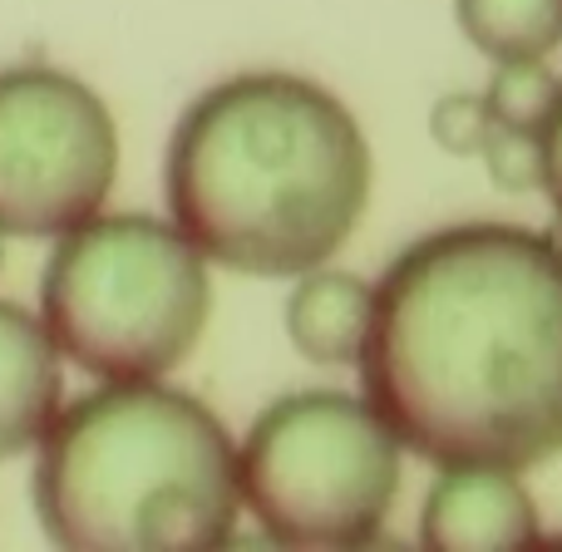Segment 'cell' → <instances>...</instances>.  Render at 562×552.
<instances>
[{
	"label": "cell",
	"mask_w": 562,
	"mask_h": 552,
	"mask_svg": "<svg viewBox=\"0 0 562 552\" xmlns=\"http://www.w3.org/2000/svg\"><path fill=\"white\" fill-rule=\"evenodd\" d=\"M0 267H5V233H0Z\"/></svg>",
	"instance_id": "obj_15"
},
{
	"label": "cell",
	"mask_w": 562,
	"mask_h": 552,
	"mask_svg": "<svg viewBox=\"0 0 562 552\" xmlns=\"http://www.w3.org/2000/svg\"><path fill=\"white\" fill-rule=\"evenodd\" d=\"M479 154H484L494 188H504V193H533V188H543V148H538V134H518V128L494 124Z\"/></svg>",
	"instance_id": "obj_12"
},
{
	"label": "cell",
	"mask_w": 562,
	"mask_h": 552,
	"mask_svg": "<svg viewBox=\"0 0 562 552\" xmlns=\"http://www.w3.org/2000/svg\"><path fill=\"white\" fill-rule=\"evenodd\" d=\"M207 257L144 213H94L55 237L40 320L55 350L94 380H158L207 326Z\"/></svg>",
	"instance_id": "obj_4"
},
{
	"label": "cell",
	"mask_w": 562,
	"mask_h": 552,
	"mask_svg": "<svg viewBox=\"0 0 562 552\" xmlns=\"http://www.w3.org/2000/svg\"><path fill=\"white\" fill-rule=\"evenodd\" d=\"M114 173V114L85 79L49 65L0 69V233H69L104 207Z\"/></svg>",
	"instance_id": "obj_6"
},
{
	"label": "cell",
	"mask_w": 562,
	"mask_h": 552,
	"mask_svg": "<svg viewBox=\"0 0 562 552\" xmlns=\"http://www.w3.org/2000/svg\"><path fill=\"white\" fill-rule=\"evenodd\" d=\"M538 148H543V188L562 217V94H558L553 114H548V124L538 128Z\"/></svg>",
	"instance_id": "obj_14"
},
{
	"label": "cell",
	"mask_w": 562,
	"mask_h": 552,
	"mask_svg": "<svg viewBox=\"0 0 562 552\" xmlns=\"http://www.w3.org/2000/svg\"><path fill=\"white\" fill-rule=\"evenodd\" d=\"M237 494L281 548H360L395 508L400 439L356 395H281L237 449Z\"/></svg>",
	"instance_id": "obj_5"
},
{
	"label": "cell",
	"mask_w": 562,
	"mask_h": 552,
	"mask_svg": "<svg viewBox=\"0 0 562 552\" xmlns=\"http://www.w3.org/2000/svg\"><path fill=\"white\" fill-rule=\"evenodd\" d=\"M35 518L79 552L223 548L237 533V449L203 399L158 380H104L40 435Z\"/></svg>",
	"instance_id": "obj_3"
},
{
	"label": "cell",
	"mask_w": 562,
	"mask_h": 552,
	"mask_svg": "<svg viewBox=\"0 0 562 552\" xmlns=\"http://www.w3.org/2000/svg\"><path fill=\"white\" fill-rule=\"evenodd\" d=\"M562 85L548 75L543 59H498L494 79L484 89L488 119L498 128H518V134H538L553 114Z\"/></svg>",
	"instance_id": "obj_11"
},
{
	"label": "cell",
	"mask_w": 562,
	"mask_h": 552,
	"mask_svg": "<svg viewBox=\"0 0 562 552\" xmlns=\"http://www.w3.org/2000/svg\"><path fill=\"white\" fill-rule=\"evenodd\" d=\"M488 128H494V119H488L484 94H445V99H435V109H429V134H435V144L454 158L479 154Z\"/></svg>",
	"instance_id": "obj_13"
},
{
	"label": "cell",
	"mask_w": 562,
	"mask_h": 552,
	"mask_svg": "<svg viewBox=\"0 0 562 552\" xmlns=\"http://www.w3.org/2000/svg\"><path fill=\"white\" fill-rule=\"evenodd\" d=\"M59 350L45 320L0 301V464L40 444L59 409Z\"/></svg>",
	"instance_id": "obj_8"
},
{
	"label": "cell",
	"mask_w": 562,
	"mask_h": 552,
	"mask_svg": "<svg viewBox=\"0 0 562 552\" xmlns=\"http://www.w3.org/2000/svg\"><path fill=\"white\" fill-rule=\"evenodd\" d=\"M419 543L425 548H524L538 543V508L514 469L454 464L435 478L419 514Z\"/></svg>",
	"instance_id": "obj_7"
},
{
	"label": "cell",
	"mask_w": 562,
	"mask_h": 552,
	"mask_svg": "<svg viewBox=\"0 0 562 552\" xmlns=\"http://www.w3.org/2000/svg\"><path fill=\"white\" fill-rule=\"evenodd\" d=\"M366 405L439 469H524L562 449V247L508 223L419 237L375 286Z\"/></svg>",
	"instance_id": "obj_1"
},
{
	"label": "cell",
	"mask_w": 562,
	"mask_h": 552,
	"mask_svg": "<svg viewBox=\"0 0 562 552\" xmlns=\"http://www.w3.org/2000/svg\"><path fill=\"white\" fill-rule=\"evenodd\" d=\"M454 15L488 59H543L562 45V0H454Z\"/></svg>",
	"instance_id": "obj_10"
},
{
	"label": "cell",
	"mask_w": 562,
	"mask_h": 552,
	"mask_svg": "<svg viewBox=\"0 0 562 552\" xmlns=\"http://www.w3.org/2000/svg\"><path fill=\"white\" fill-rule=\"evenodd\" d=\"M375 286L356 272H301L286 301V336L311 365H356L370 330Z\"/></svg>",
	"instance_id": "obj_9"
},
{
	"label": "cell",
	"mask_w": 562,
	"mask_h": 552,
	"mask_svg": "<svg viewBox=\"0 0 562 552\" xmlns=\"http://www.w3.org/2000/svg\"><path fill=\"white\" fill-rule=\"evenodd\" d=\"M168 217L227 272L326 267L370 198V148L350 109L301 75H233L168 138Z\"/></svg>",
	"instance_id": "obj_2"
}]
</instances>
